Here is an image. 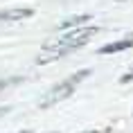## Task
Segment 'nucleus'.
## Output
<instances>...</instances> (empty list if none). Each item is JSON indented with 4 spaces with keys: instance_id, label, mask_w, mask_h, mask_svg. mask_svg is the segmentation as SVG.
<instances>
[{
    "instance_id": "1",
    "label": "nucleus",
    "mask_w": 133,
    "mask_h": 133,
    "mask_svg": "<svg viewBox=\"0 0 133 133\" xmlns=\"http://www.w3.org/2000/svg\"><path fill=\"white\" fill-rule=\"evenodd\" d=\"M84 77H90V70H88V68L75 72V75L68 77L65 81L56 84L54 88H50V90L43 95V99H41V104H38V106H41V108H48V106H52V104H59V102H63V99L72 97V92H75L77 84H79V81H84Z\"/></svg>"
},
{
    "instance_id": "2",
    "label": "nucleus",
    "mask_w": 133,
    "mask_h": 133,
    "mask_svg": "<svg viewBox=\"0 0 133 133\" xmlns=\"http://www.w3.org/2000/svg\"><path fill=\"white\" fill-rule=\"evenodd\" d=\"M29 16H34V9H29V7H14V9L0 11V21H23V18H29Z\"/></svg>"
},
{
    "instance_id": "3",
    "label": "nucleus",
    "mask_w": 133,
    "mask_h": 133,
    "mask_svg": "<svg viewBox=\"0 0 133 133\" xmlns=\"http://www.w3.org/2000/svg\"><path fill=\"white\" fill-rule=\"evenodd\" d=\"M133 48V38H119L115 43H108V45H102L99 48V54H115V52H122V50Z\"/></svg>"
},
{
    "instance_id": "4",
    "label": "nucleus",
    "mask_w": 133,
    "mask_h": 133,
    "mask_svg": "<svg viewBox=\"0 0 133 133\" xmlns=\"http://www.w3.org/2000/svg\"><path fill=\"white\" fill-rule=\"evenodd\" d=\"M88 21H90V14H79V16H72V18H65L56 27L59 29H72V27H79V23H88Z\"/></svg>"
},
{
    "instance_id": "5",
    "label": "nucleus",
    "mask_w": 133,
    "mask_h": 133,
    "mask_svg": "<svg viewBox=\"0 0 133 133\" xmlns=\"http://www.w3.org/2000/svg\"><path fill=\"white\" fill-rule=\"evenodd\" d=\"M129 81H133V70H131V72H126V75H122V77H119V84H129Z\"/></svg>"
},
{
    "instance_id": "6",
    "label": "nucleus",
    "mask_w": 133,
    "mask_h": 133,
    "mask_svg": "<svg viewBox=\"0 0 133 133\" xmlns=\"http://www.w3.org/2000/svg\"><path fill=\"white\" fill-rule=\"evenodd\" d=\"M9 111H11V106H0V117H2V115H7Z\"/></svg>"
},
{
    "instance_id": "7",
    "label": "nucleus",
    "mask_w": 133,
    "mask_h": 133,
    "mask_svg": "<svg viewBox=\"0 0 133 133\" xmlns=\"http://www.w3.org/2000/svg\"><path fill=\"white\" fill-rule=\"evenodd\" d=\"M9 84H11V81H0V90H2V88H7Z\"/></svg>"
},
{
    "instance_id": "8",
    "label": "nucleus",
    "mask_w": 133,
    "mask_h": 133,
    "mask_svg": "<svg viewBox=\"0 0 133 133\" xmlns=\"http://www.w3.org/2000/svg\"><path fill=\"white\" fill-rule=\"evenodd\" d=\"M81 133H97V131H81Z\"/></svg>"
},
{
    "instance_id": "9",
    "label": "nucleus",
    "mask_w": 133,
    "mask_h": 133,
    "mask_svg": "<svg viewBox=\"0 0 133 133\" xmlns=\"http://www.w3.org/2000/svg\"><path fill=\"white\" fill-rule=\"evenodd\" d=\"M23 133H32V131H23Z\"/></svg>"
},
{
    "instance_id": "10",
    "label": "nucleus",
    "mask_w": 133,
    "mask_h": 133,
    "mask_svg": "<svg viewBox=\"0 0 133 133\" xmlns=\"http://www.w3.org/2000/svg\"><path fill=\"white\" fill-rule=\"evenodd\" d=\"M117 2H124V0H117Z\"/></svg>"
}]
</instances>
